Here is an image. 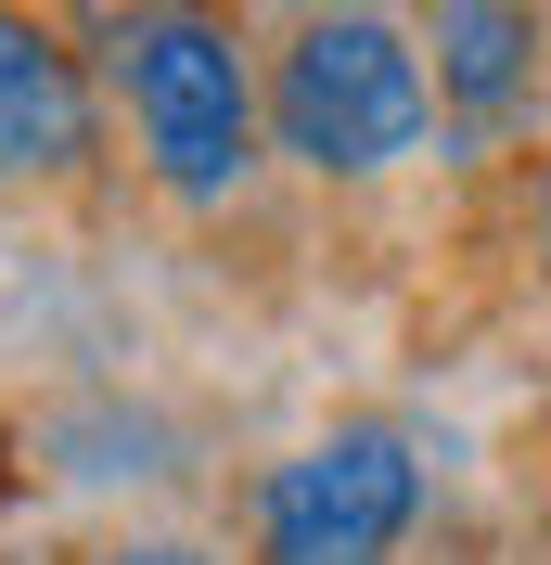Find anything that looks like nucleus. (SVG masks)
<instances>
[{"instance_id": "obj_6", "label": "nucleus", "mask_w": 551, "mask_h": 565, "mask_svg": "<svg viewBox=\"0 0 551 565\" xmlns=\"http://www.w3.org/2000/svg\"><path fill=\"white\" fill-rule=\"evenodd\" d=\"M104 565H193V553H104Z\"/></svg>"}, {"instance_id": "obj_3", "label": "nucleus", "mask_w": 551, "mask_h": 565, "mask_svg": "<svg viewBox=\"0 0 551 565\" xmlns=\"http://www.w3.org/2000/svg\"><path fill=\"white\" fill-rule=\"evenodd\" d=\"M423 514V462L398 424H334L270 476L257 501V553L270 565H385Z\"/></svg>"}, {"instance_id": "obj_7", "label": "nucleus", "mask_w": 551, "mask_h": 565, "mask_svg": "<svg viewBox=\"0 0 551 565\" xmlns=\"http://www.w3.org/2000/svg\"><path fill=\"white\" fill-rule=\"evenodd\" d=\"M539 257H551V180H539Z\"/></svg>"}, {"instance_id": "obj_5", "label": "nucleus", "mask_w": 551, "mask_h": 565, "mask_svg": "<svg viewBox=\"0 0 551 565\" xmlns=\"http://www.w3.org/2000/svg\"><path fill=\"white\" fill-rule=\"evenodd\" d=\"M539 77V13L526 0H436V104L500 129Z\"/></svg>"}, {"instance_id": "obj_4", "label": "nucleus", "mask_w": 551, "mask_h": 565, "mask_svg": "<svg viewBox=\"0 0 551 565\" xmlns=\"http://www.w3.org/2000/svg\"><path fill=\"white\" fill-rule=\"evenodd\" d=\"M77 154H90V77H77V52L39 13L0 0V180L77 168Z\"/></svg>"}, {"instance_id": "obj_1", "label": "nucleus", "mask_w": 551, "mask_h": 565, "mask_svg": "<svg viewBox=\"0 0 551 565\" xmlns=\"http://www.w3.org/2000/svg\"><path fill=\"white\" fill-rule=\"evenodd\" d=\"M116 77H129V129L168 193H231L257 168V77L206 0H116Z\"/></svg>"}, {"instance_id": "obj_2", "label": "nucleus", "mask_w": 551, "mask_h": 565, "mask_svg": "<svg viewBox=\"0 0 551 565\" xmlns=\"http://www.w3.org/2000/svg\"><path fill=\"white\" fill-rule=\"evenodd\" d=\"M270 129L295 168L359 180V168H398L436 129V77L385 13H321V26H295V52L270 77Z\"/></svg>"}]
</instances>
